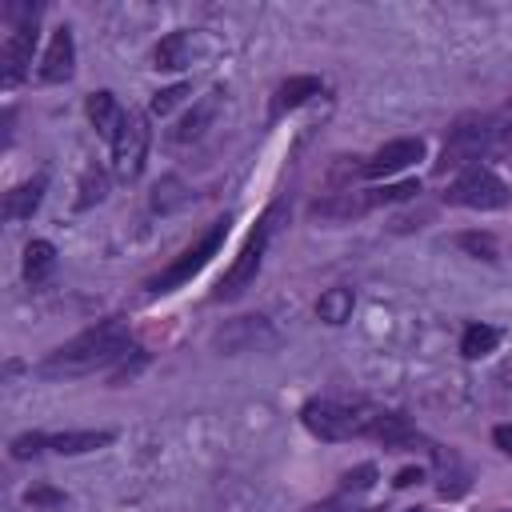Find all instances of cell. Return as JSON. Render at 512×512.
I'll return each mask as SVG.
<instances>
[{
  "instance_id": "cell-20",
  "label": "cell",
  "mask_w": 512,
  "mask_h": 512,
  "mask_svg": "<svg viewBox=\"0 0 512 512\" xmlns=\"http://www.w3.org/2000/svg\"><path fill=\"white\" fill-rule=\"evenodd\" d=\"M212 112H216V96H208L204 104H196V112H188V116L180 120V128L172 132V140H196V136L204 132V124L212 120Z\"/></svg>"
},
{
  "instance_id": "cell-8",
  "label": "cell",
  "mask_w": 512,
  "mask_h": 512,
  "mask_svg": "<svg viewBox=\"0 0 512 512\" xmlns=\"http://www.w3.org/2000/svg\"><path fill=\"white\" fill-rule=\"evenodd\" d=\"M144 156H148V120L144 112H128L116 140H112V168L120 180H136L140 168H144Z\"/></svg>"
},
{
  "instance_id": "cell-1",
  "label": "cell",
  "mask_w": 512,
  "mask_h": 512,
  "mask_svg": "<svg viewBox=\"0 0 512 512\" xmlns=\"http://www.w3.org/2000/svg\"><path fill=\"white\" fill-rule=\"evenodd\" d=\"M128 352H132L128 324L120 316H108V320L84 328L80 336H72L68 344H60L56 352H48L36 372L44 380H72V376H88L96 368H108L112 360H120Z\"/></svg>"
},
{
  "instance_id": "cell-34",
  "label": "cell",
  "mask_w": 512,
  "mask_h": 512,
  "mask_svg": "<svg viewBox=\"0 0 512 512\" xmlns=\"http://www.w3.org/2000/svg\"><path fill=\"white\" fill-rule=\"evenodd\" d=\"M508 108H512V104H508Z\"/></svg>"
},
{
  "instance_id": "cell-15",
  "label": "cell",
  "mask_w": 512,
  "mask_h": 512,
  "mask_svg": "<svg viewBox=\"0 0 512 512\" xmlns=\"http://www.w3.org/2000/svg\"><path fill=\"white\" fill-rule=\"evenodd\" d=\"M112 444V432H56L48 436V448L60 452V456H80V452H96Z\"/></svg>"
},
{
  "instance_id": "cell-23",
  "label": "cell",
  "mask_w": 512,
  "mask_h": 512,
  "mask_svg": "<svg viewBox=\"0 0 512 512\" xmlns=\"http://www.w3.org/2000/svg\"><path fill=\"white\" fill-rule=\"evenodd\" d=\"M184 96H192V84H188V80H180V84H172V88H160V92L152 96V112H156V116H168Z\"/></svg>"
},
{
  "instance_id": "cell-22",
  "label": "cell",
  "mask_w": 512,
  "mask_h": 512,
  "mask_svg": "<svg viewBox=\"0 0 512 512\" xmlns=\"http://www.w3.org/2000/svg\"><path fill=\"white\" fill-rule=\"evenodd\" d=\"M456 248H464V252H472L480 260H496V240L488 232H460L456 236Z\"/></svg>"
},
{
  "instance_id": "cell-18",
  "label": "cell",
  "mask_w": 512,
  "mask_h": 512,
  "mask_svg": "<svg viewBox=\"0 0 512 512\" xmlns=\"http://www.w3.org/2000/svg\"><path fill=\"white\" fill-rule=\"evenodd\" d=\"M496 344H500V328H492V324H468L464 336H460V352L468 360H480V356L496 352Z\"/></svg>"
},
{
  "instance_id": "cell-26",
  "label": "cell",
  "mask_w": 512,
  "mask_h": 512,
  "mask_svg": "<svg viewBox=\"0 0 512 512\" xmlns=\"http://www.w3.org/2000/svg\"><path fill=\"white\" fill-rule=\"evenodd\" d=\"M376 484V464H360L356 472H344V492H364Z\"/></svg>"
},
{
  "instance_id": "cell-10",
  "label": "cell",
  "mask_w": 512,
  "mask_h": 512,
  "mask_svg": "<svg viewBox=\"0 0 512 512\" xmlns=\"http://www.w3.org/2000/svg\"><path fill=\"white\" fill-rule=\"evenodd\" d=\"M72 60H76L72 28H56V32H52V44H48V52H44L40 68H36V76H40L44 84H60V80H68V76H72Z\"/></svg>"
},
{
  "instance_id": "cell-16",
  "label": "cell",
  "mask_w": 512,
  "mask_h": 512,
  "mask_svg": "<svg viewBox=\"0 0 512 512\" xmlns=\"http://www.w3.org/2000/svg\"><path fill=\"white\" fill-rule=\"evenodd\" d=\"M188 52H192V36H188V32H168V36L156 44L152 60H156V68L176 72V68H184V64H188Z\"/></svg>"
},
{
  "instance_id": "cell-4",
  "label": "cell",
  "mask_w": 512,
  "mask_h": 512,
  "mask_svg": "<svg viewBox=\"0 0 512 512\" xmlns=\"http://www.w3.org/2000/svg\"><path fill=\"white\" fill-rule=\"evenodd\" d=\"M496 120L492 116H460L452 128H448V140H444V152H440V164L436 172H448V168H460L468 160H480L492 140H496Z\"/></svg>"
},
{
  "instance_id": "cell-12",
  "label": "cell",
  "mask_w": 512,
  "mask_h": 512,
  "mask_svg": "<svg viewBox=\"0 0 512 512\" xmlns=\"http://www.w3.org/2000/svg\"><path fill=\"white\" fill-rule=\"evenodd\" d=\"M124 108L116 104V96L108 92V88H100V92H92L88 96V120H92V128L112 144L116 140V132H120V124H124Z\"/></svg>"
},
{
  "instance_id": "cell-19",
  "label": "cell",
  "mask_w": 512,
  "mask_h": 512,
  "mask_svg": "<svg viewBox=\"0 0 512 512\" xmlns=\"http://www.w3.org/2000/svg\"><path fill=\"white\" fill-rule=\"evenodd\" d=\"M320 92V80L316 76H292V80H284L280 84V92H276V112H288V108H300L308 96H316Z\"/></svg>"
},
{
  "instance_id": "cell-30",
  "label": "cell",
  "mask_w": 512,
  "mask_h": 512,
  "mask_svg": "<svg viewBox=\"0 0 512 512\" xmlns=\"http://www.w3.org/2000/svg\"><path fill=\"white\" fill-rule=\"evenodd\" d=\"M304 512H340V504H336V500H324V504H312V508H304Z\"/></svg>"
},
{
  "instance_id": "cell-6",
  "label": "cell",
  "mask_w": 512,
  "mask_h": 512,
  "mask_svg": "<svg viewBox=\"0 0 512 512\" xmlns=\"http://www.w3.org/2000/svg\"><path fill=\"white\" fill-rule=\"evenodd\" d=\"M444 200L456 204V208H480V212H488V208H504L508 204V184L496 172H488V168L476 164V168H464L448 184Z\"/></svg>"
},
{
  "instance_id": "cell-31",
  "label": "cell",
  "mask_w": 512,
  "mask_h": 512,
  "mask_svg": "<svg viewBox=\"0 0 512 512\" xmlns=\"http://www.w3.org/2000/svg\"><path fill=\"white\" fill-rule=\"evenodd\" d=\"M364 512H384V508H364Z\"/></svg>"
},
{
  "instance_id": "cell-32",
  "label": "cell",
  "mask_w": 512,
  "mask_h": 512,
  "mask_svg": "<svg viewBox=\"0 0 512 512\" xmlns=\"http://www.w3.org/2000/svg\"><path fill=\"white\" fill-rule=\"evenodd\" d=\"M408 512H420V508H408Z\"/></svg>"
},
{
  "instance_id": "cell-27",
  "label": "cell",
  "mask_w": 512,
  "mask_h": 512,
  "mask_svg": "<svg viewBox=\"0 0 512 512\" xmlns=\"http://www.w3.org/2000/svg\"><path fill=\"white\" fill-rule=\"evenodd\" d=\"M492 444H496L504 456H512V424H500V428L492 432Z\"/></svg>"
},
{
  "instance_id": "cell-21",
  "label": "cell",
  "mask_w": 512,
  "mask_h": 512,
  "mask_svg": "<svg viewBox=\"0 0 512 512\" xmlns=\"http://www.w3.org/2000/svg\"><path fill=\"white\" fill-rule=\"evenodd\" d=\"M104 192H108V176H104L100 168H88V172H84V180H80L76 208H92V204H100V200H104Z\"/></svg>"
},
{
  "instance_id": "cell-11",
  "label": "cell",
  "mask_w": 512,
  "mask_h": 512,
  "mask_svg": "<svg viewBox=\"0 0 512 512\" xmlns=\"http://www.w3.org/2000/svg\"><path fill=\"white\" fill-rule=\"evenodd\" d=\"M44 188H48V176H44V172H36L32 180L8 188V192H4V220H28V216L40 208Z\"/></svg>"
},
{
  "instance_id": "cell-9",
  "label": "cell",
  "mask_w": 512,
  "mask_h": 512,
  "mask_svg": "<svg viewBox=\"0 0 512 512\" xmlns=\"http://www.w3.org/2000/svg\"><path fill=\"white\" fill-rule=\"evenodd\" d=\"M420 156H424V140H420V136H404V140L384 144L372 160H364V164H360V172H364V176H372V180H380V176L404 172V168H408V164H416Z\"/></svg>"
},
{
  "instance_id": "cell-7",
  "label": "cell",
  "mask_w": 512,
  "mask_h": 512,
  "mask_svg": "<svg viewBox=\"0 0 512 512\" xmlns=\"http://www.w3.org/2000/svg\"><path fill=\"white\" fill-rule=\"evenodd\" d=\"M276 212H280V208H272V212L256 224V232L244 240L240 256L232 260V268L224 272V280H220V288H216V300H232V296H240V292L256 280L260 260H264V248H268V236H272V220H276Z\"/></svg>"
},
{
  "instance_id": "cell-24",
  "label": "cell",
  "mask_w": 512,
  "mask_h": 512,
  "mask_svg": "<svg viewBox=\"0 0 512 512\" xmlns=\"http://www.w3.org/2000/svg\"><path fill=\"white\" fill-rule=\"evenodd\" d=\"M416 192H420V184H416V180H400V184L376 188V192H368V196H372V208H376V204H396V200H408V196H416Z\"/></svg>"
},
{
  "instance_id": "cell-13",
  "label": "cell",
  "mask_w": 512,
  "mask_h": 512,
  "mask_svg": "<svg viewBox=\"0 0 512 512\" xmlns=\"http://www.w3.org/2000/svg\"><path fill=\"white\" fill-rule=\"evenodd\" d=\"M368 208H372V196H364V192H336L332 200H316L312 204V216L348 220V216H364Z\"/></svg>"
},
{
  "instance_id": "cell-28",
  "label": "cell",
  "mask_w": 512,
  "mask_h": 512,
  "mask_svg": "<svg viewBox=\"0 0 512 512\" xmlns=\"http://www.w3.org/2000/svg\"><path fill=\"white\" fill-rule=\"evenodd\" d=\"M64 496L60 492H52V488H32L28 492V504H60Z\"/></svg>"
},
{
  "instance_id": "cell-33",
  "label": "cell",
  "mask_w": 512,
  "mask_h": 512,
  "mask_svg": "<svg viewBox=\"0 0 512 512\" xmlns=\"http://www.w3.org/2000/svg\"><path fill=\"white\" fill-rule=\"evenodd\" d=\"M500 512H508V508H500Z\"/></svg>"
},
{
  "instance_id": "cell-2",
  "label": "cell",
  "mask_w": 512,
  "mask_h": 512,
  "mask_svg": "<svg viewBox=\"0 0 512 512\" xmlns=\"http://www.w3.org/2000/svg\"><path fill=\"white\" fill-rule=\"evenodd\" d=\"M380 408L372 404H344V400H308L300 408V420L312 436L320 440H352V436H372Z\"/></svg>"
},
{
  "instance_id": "cell-14",
  "label": "cell",
  "mask_w": 512,
  "mask_h": 512,
  "mask_svg": "<svg viewBox=\"0 0 512 512\" xmlns=\"http://www.w3.org/2000/svg\"><path fill=\"white\" fill-rule=\"evenodd\" d=\"M352 308H356V296H352V288H344V284L324 288L320 300H316V316H320L324 324H344V320L352 316Z\"/></svg>"
},
{
  "instance_id": "cell-29",
  "label": "cell",
  "mask_w": 512,
  "mask_h": 512,
  "mask_svg": "<svg viewBox=\"0 0 512 512\" xmlns=\"http://www.w3.org/2000/svg\"><path fill=\"white\" fill-rule=\"evenodd\" d=\"M424 472L420 468H404V472H396V488H408V484H416Z\"/></svg>"
},
{
  "instance_id": "cell-25",
  "label": "cell",
  "mask_w": 512,
  "mask_h": 512,
  "mask_svg": "<svg viewBox=\"0 0 512 512\" xmlns=\"http://www.w3.org/2000/svg\"><path fill=\"white\" fill-rule=\"evenodd\" d=\"M44 448H48V436H44V432H24V436H16V440H12V456H16V460L40 456Z\"/></svg>"
},
{
  "instance_id": "cell-3",
  "label": "cell",
  "mask_w": 512,
  "mask_h": 512,
  "mask_svg": "<svg viewBox=\"0 0 512 512\" xmlns=\"http://www.w3.org/2000/svg\"><path fill=\"white\" fill-rule=\"evenodd\" d=\"M228 224H232L228 216L212 220V224H208V232H204L192 248H184V252H180L164 272H156V276L148 280V292H152V296H164V292L180 288L184 280H192V276H196V272H200V268L220 252V244H224V236H228Z\"/></svg>"
},
{
  "instance_id": "cell-5",
  "label": "cell",
  "mask_w": 512,
  "mask_h": 512,
  "mask_svg": "<svg viewBox=\"0 0 512 512\" xmlns=\"http://www.w3.org/2000/svg\"><path fill=\"white\" fill-rule=\"evenodd\" d=\"M36 4H8V20H12V32L4 36V48H0V64H4V84H20L28 64H32V44H36Z\"/></svg>"
},
{
  "instance_id": "cell-17",
  "label": "cell",
  "mask_w": 512,
  "mask_h": 512,
  "mask_svg": "<svg viewBox=\"0 0 512 512\" xmlns=\"http://www.w3.org/2000/svg\"><path fill=\"white\" fill-rule=\"evenodd\" d=\"M52 268H56V248H52L48 240H32V244L24 248V280H28V284H40Z\"/></svg>"
}]
</instances>
